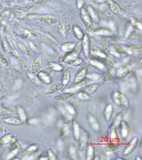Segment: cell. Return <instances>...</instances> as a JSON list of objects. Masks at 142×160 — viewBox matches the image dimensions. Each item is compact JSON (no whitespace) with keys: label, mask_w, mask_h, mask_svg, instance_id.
<instances>
[{"label":"cell","mask_w":142,"mask_h":160,"mask_svg":"<svg viewBox=\"0 0 142 160\" xmlns=\"http://www.w3.org/2000/svg\"><path fill=\"white\" fill-rule=\"evenodd\" d=\"M112 99L115 104L121 105L126 108L129 107V100L127 96L119 91H115L112 94Z\"/></svg>","instance_id":"1"},{"label":"cell","mask_w":142,"mask_h":160,"mask_svg":"<svg viewBox=\"0 0 142 160\" xmlns=\"http://www.w3.org/2000/svg\"><path fill=\"white\" fill-rule=\"evenodd\" d=\"M81 16L83 23L90 32H93L95 31V26L93 23L92 19L91 18L88 12L85 9H81Z\"/></svg>","instance_id":"2"},{"label":"cell","mask_w":142,"mask_h":160,"mask_svg":"<svg viewBox=\"0 0 142 160\" xmlns=\"http://www.w3.org/2000/svg\"><path fill=\"white\" fill-rule=\"evenodd\" d=\"M87 118L90 127L92 129L94 132L98 133L101 131V126H100L99 122L95 116L91 113H88L87 114Z\"/></svg>","instance_id":"3"},{"label":"cell","mask_w":142,"mask_h":160,"mask_svg":"<svg viewBox=\"0 0 142 160\" xmlns=\"http://www.w3.org/2000/svg\"><path fill=\"white\" fill-rule=\"evenodd\" d=\"M64 85L62 82H56L51 85H49L45 91L44 94L46 95H53L56 92H59L61 91L62 88L64 87Z\"/></svg>","instance_id":"4"},{"label":"cell","mask_w":142,"mask_h":160,"mask_svg":"<svg viewBox=\"0 0 142 160\" xmlns=\"http://www.w3.org/2000/svg\"><path fill=\"white\" fill-rule=\"evenodd\" d=\"M74 92L71 91L64 92L60 94H58L54 96V99L57 102H65L72 99L74 96Z\"/></svg>","instance_id":"5"},{"label":"cell","mask_w":142,"mask_h":160,"mask_svg":"<svg viewBox=\"0 0 142 160\" xmlns=\"http://www.w3.org/2000/svg\"><path fill=\"white\" fill-rule=\"evenodd\" d=\"M89 68V65L87 63H85L82 64L80 67L79 68L78 70L76 75H75V79L74 80H77L81 79L83 78L86 77V75L88 73Z\"/></svg>","instance_id":"6"},{"label":"cell","mask_w":142,"mask_h":160,"mask_svg":"<svg viewBox=\"0 0 142 160\" xmlns=\"http://www.w3.org/2000/svg\"><path fill=\"white\" fill-rule=\"evenodd\" d=\"M138 137H135L131 139V140L129 141V144L125 147L124 151H123V155H128L131 154L133 150H134L136 146L138 144Z\"/></svg>","instance_id":"7"},{"label":"cell","mask_w":142,"mask_h":160,"mask_svg":"<svg viewBox=\"0 0 142 160\" xmlns=\"http://www.w3.org/2000/svg\"><path fill=\"white\" fill-rule=\"evenodd\" d=\"M130 71H131V68L129 65H123L118 70L117 73H116L115 79L121 80V79H124L129 75Z\"/></svg>","instance_id":"8"},{"label":"cell","mask_w":142,"mask_h":160,"mask_svg":"<svg viewBox=\"0 0 142 160\" xmlns=\"http://www.w3.org/2000/svg\"><path fill=\"white\" fill-rule=\"evenodd\" d=\"M82 44V49H83V53L86 57L87 59H89L90 58V40L88 37L87 35H84L81 41Z\"/></svg>","instance_id":"9"},{"label":"cell","mask_w":142,"mask_h":160,"mask_svg":"<svg viewBox=\"0 0 142 160\" xmlns=\"http://www.w3.org/2000/svg\"><path fill=\"white\" fill-rule=\"evenodd\" d=\"M111 49L116 54H131L132 52L126 46H123L119 45H112L111 46Z\"/></svg>","instance_id":"10"},{"label":"cell","mask_w":142,"mask_h":160,"mask_svg":"<svg viewBox=\"0 0 142 160\" xmlns=\"http://www.w3.org/2000/svg\"><path fill=\"white\" fill-rule=\"evenodd\" d=\"M43 64L42 58L40 56H37L33 62L31 66V73L33 74H36L39 72L41 66Z\"/></svg>","instance_id":"11"},{"label":"cell","mask_w":142,"mask_h":160,"mask_svg":"<svg viewBox=\"0 0 142 160\" xmlns=\"http://www.w3.org/2000/svg\"><path fill=\"white\" fill-rule=\"evenodd\" d=\"M99 84L98 83H91V84H88V85H87L83 87L81 91H83L86 93H87L88 95H91L94 94L95 92H96L98 90L99 88Z\"/></svg>","instance_id":"12"},{"label":"cell","mask_w":142,"mask_h":160,"mask_svg":"<svg viewBox=\"0 0 142 160\" xmlns=\"http://www.w3.org/2000/svg\"><path fill=\"white\" fill-rule=\"evenodd\" d=\"M70 119L69 117H66V118L63 121L62 126L60 129V137H64L67 134L69 130V126H70Z\"/></svg>","instance_id":"13"},{"label":"cell","mask_w":142,"mask_h":160,"mask_svg":"<svg viewBox=\"0 0 142 160\" xmlns=\"http://www.w3.org/2000/svg\"><path fill=\"white\" fill-rule=\"evenodd\" d=\"M118 127H120L121 135L123 138H126L129 133V126L125 121H121Z\"/></svg>","instance_id":"14"},{"label":"cell","mask_w":142,"mask_h":160,"mask_svg":"<svg viewBox=\"0 0 142 160\" xmlns=\"http://www.w3.org/2000/svg\"><path fill=\"white\" fill-rule=\"evenodd\" d=\"M72 130L74 139L76 141H79L81 134V127L78 122L76 120H74L72 122Z\"/></svg>","instance_id":"15"},{"label":"cell","mask_w":142,"mask_h":160,"mask_svg":"<svg viewBox=\"0 0 142 160\" xmlns=\"http://www.w3.org/2000/svg\"><path fill=\"white\" fill-rule=\"evenodd\" d=\"M113 112V107L112 104H108L104 110V117L107 122H109L112 118Z\"/></svg>","instance_id":"16"},{"label":"cell","mask_w":142,"mask_h":160,"mask_svg":"<svg viewBox=\"0 0 142 160\" xmlns=\"http://www.w3.org/2000/svg\"><path fill=\"white\" fill-rule=\"evenodd\" d=\"M88 141V135L86 131L82 129L81 130V134H80V137H79V147L81 150H83L86 146L87 142Z\"/></svg>","instance_id":"17"},{"label":"cell","mask_w":142,"mask_h":160,"mask_svg":"<svg viewBox=\"0 0 142 160\" xmlns=\"http://www.w3.org/2000/svg\"><path fill=\"white\" fill-rule=\"evenodd\" d=\"M38 78L39 79L45 83L49 84L51 82V75L48 74L45 72L41 70V71H39L38 73Z\"/></svg>","instance_id":"18"},{"label":"cell","mask_w":142,"mask_h":160,"mask_svg":"<svg viewBox=\"0 0 142 160\" xmlns=\"http://www.w3.org/2000/svg\"><path fill=\"white\" fill-rule=\"evenodd\" d=\"M71 71L69 69H66L65 70L62 75V81L61 82L62 83L63 85L64 86L67 85L70 82L71 80Z\"/></svg>","instance_id":"19"},{"label":"cell","mask_w":142,"mask_h":160,"mask_svg":"<svg viewBox=\"0 0 142 160\" xmlns=\"http://www.w3.org/2000/svg\"><path fill=\"white\" fill-rule=\"evenodd\" d=\"M116 70L113 68L109 70H108L107 71H106L103 76V80L104 82H107L111 80L114 77L116 74Z\"/></svg>","instance_id":"20"},{"label":"cell","mask_w":142,"mask_h":160,"mask_svg":"<svg viewBox=\"0 0 142 160\" xmlns=\"http://www.w3.org/2000/svg\"><path fill=\"white\" fill-rule=\"evenodd\" d=\"M57 29L62 37L65 38L66 37V36H67V33H68L67 28H66L65 24L63 22L60 21L58 23Z\"/></svg>","instance_id":"21"},{"label":"cell","mask_w":142,"mask_h":160,"mask_svg":"<svg viewBox=\"0 0 142 160\" xmlns=\"http://www.w3.org/2000/svg\"><path fill=\"white\" fill-rule=\"evenodd\" d=\"M40 20L49 25H53L57 23V20L51 16H41L40 18Z\"/></svg>","instance_id":"22"},{"label":"cell","mask_w":142,"mask_h":160,"mask_svg":"<svg viewBox=\"0 0 142 160\" xmlns=\"http://www.w3.org/2000/svg\"><path fill=\"white\" fill-rule=\"evenodd\" d=\"M3 121L8 124L10 125H21L23 123V121L20 119L17 118V117H7V118H5L3 119Z\"/></svg>","instance_id":"23"},{"label":"cell","mask_w":142,"mask_h":160,"mask_svg":"<svg viewBox=\"0 0 142 160\" xmlns=\"http://www.w3.org/2000/svg\"><path fill=\"white\" fill-rule=\"evenodd\" d=\"M109 4H110V7H111V11L114 14L118 15L122 14V10L117 3H116L115 2L111 0V1H109Z\"/></svg>","instance_id":"24"},{"label":"cell","mask_w":142,"mask_h":160,"mask_svg":"<svg viewBox=\"0 0 142 160\" xmlns=\"http://www.w3.org/2000/svg\"><path fill=\"white\" fill-rule=\"evenodd\" d=\"M89 61H90V63L91 65H92L93 66H94L95 68L103 70L105 68L104 65L101 62H99V60H96V58H89Z\"/></svg>","instance_id":"25"},{"label":"cell","mask_w":142,"mask_h":160,"mask_svg":"<svg viewBox=\"0 0 142 160\" xmlns=\"http://www.w3.org/2000/svg\"><path fill=\"white\" fill-rule=\"evenodd\" d=\"M48 66L51 68L53 71H61L63 70L64 68L63 66L59 63H56L55 62H49L48 63Z\"/></svg>","instance_id":"26"},{"label":"cell","mask_w":142,"mask_h":160,"mask_svg":"<svg viewBox=\"0 0 142 160\" xmlns=\"http://www.w3.org/2000/svg\"><path fill=\"white\" fill-rule=\"evenodd\" d=\"M95 158V149L91 145H89L86 150V159L92 160Z\"/></svg>","instance_id":"27"},{"label":"cell","mask_w":142,"mask_h":160,"mask_svg":"<svg viewBox=\"0 0 142 160\" xmlns=\"http://www.w3.org/2000/svg\"><path fill=\"white\" fill-rule=\"evenodd\" d=\"M90 79L88 78H83L81 79L77 80H74V82L73 83V85L74 86H77V87H80V86H83L85 85H87V84L90 82Z\"/></svg>","instance_id":"28"},{"label":"cell","mask_w":142,"mask_h":160,"mask_svg":"<svg viewBox=\"0 0 142 160\" xmlns=\"http://www.w3.org/2000/svg\"><path fill=\"white\" fill-rule=\"evenodd\" d=\"M75 43H73V42H67V43H64L61 47V49L63 50L64 52H69L72 50L75 46Z\"/></svg>","instance_id":"29"},{"label":"cell","mask_w":142,"mask_h":160,"mask_svg":"<svg viewBox=\"0 0 142 160\" xmlns=\"http://www.w3.org/2000/svg\"><path fill=\"white\" fill-rule=\"evenodd\" d=\"M76 97L78 99L81 101H88L91 100L90 96L81 90V91H79L78 92H77Z\"/></svg>","instance_id":"30"},{"label":"cell","mask_w":142,"mask_h":160,"mask_svg":"<svg viewBox=\"0 0 142 160\" xmlns=\"http://www.w3.org/2000/svg\"><path fill=\"white\" fill-rule=\"evenodd\" d=\"M73 31H74V36L76 37L78 39L82 40L83 37V33L82 32V31L81 30V28H79L78 26H75L73 28Z\"/></svg>","instance_id":"31"},{"label":"cell","mask_w":142,"mask_h":160,"mask_svg":"<svg viewBox=\"0 0 142 160\" xmlns=\"http://www.w3.org/2000/svg\"><path fill=\"white\" fill-rule=\"evenodd\" d=\"M110 138H111V141L113 143H118L119 141V138L118 136V133L116 132L115 128H113L111 131V134H110Z\"/></svg>","instance_id":"32"},{"label":"cell","mask_w":142,"mask_h":160,"mask_svg":"<svg viewBox=\"0 0 142 160\" xmlns=\"http://www.w3.org/2000/svg\"><path fill=\"white\" fill-rule=\"evenodd\" d=\"M99 48H100V49H101L102 51L104 53H105L106 54L110 55L112 54L111 49L109 48V47L107 46V45L103 43V42H101V43H99Z\"/></svg>","instance_id":"33"},{"label":"cell","mask_w":142,"mask_h":160,"mask_svg":"<svg viewBox=\"0 0 142 160\" xmlns=\"http://www.w3.org/2000/svg\"><path fill=\"white\" fill-rule=\"evenodd\" d=\"M123 146V144H118V143H113V144L108 146L107 149L110 151V152H113V151H115L116 150L121 149Z\"/></svg>","instance_id":"34"},{"label":"cell","mask_w":142,"mask_h":160,"mask_svg":"<svg viewBox=\"0 0 142 160\" xmlns=\"http://www.w3.org/2000/svg\"><path fill=\"white\" fill-rule=\"evenodd\" d=\"M69 155L71 159H78V152L76 149L71 146L69 148Z\"/></svg>","instance_id":"35"},{"label":"cell","mask_w":142,"mask_h":160,"mask_svg":"<svg viewBox=\"0 0 142 160\" xmlns=\"http://www.w3.org/2000/svg\"><path fill=\"white\" fill-rule=\"evenodd\" d=\"M93 52L95 53V54L96 55H98V57L103 58V59L107 57L106 55V54L104 53L102 51L101 49H100L99 48H98V46H93Z\"/></svg>","instance_id":"36"},{"label":"cell","mask_w":142,"mask_h":160,"mask_svg":"<svg viewBox=\"0 0 142 160\" xmlns=\"http://www.w3.org/2000/svg\"><path fill=\"white\" fill-rule=\"evenodd\" d=\"M131 23L132 24V26H134L138 29L141 30V23L139 20L133 17L131 18Z\"/></svg>","instance_id":"37"},{"label":"cell","mask_w":142,"mask_h":160,"mask_svg":"<svg viewBox=\"0 0 142 160\" xmlns=\"http://www.w3.org/2000/svg\"><path fill=\"white\" fill-rule=\"evenodd\" d=\"M19 48L21 49V51L25 54L28 56H32V53L31 50L29 49V48L26 46L24 45L23 43H20L19 44Z\"/></svg>","instance_id":"38"},{"label":"cell","mask_w":142,"mask_h":160,"mask_svg":"<svg viewBox=\"0 0 142 160\" xmlns=\"http://www.w3.org/2000/svg\"><path fill=\"white\" fill-rule=\"evenodd\" d=\"M65 108L67 112L71 115H76V110L75 107L71 104H66L65 105Z\"/></svg>","instance_id":"39"},{"label":"cell","mask_w":142,"mask_h":160,"mask_svg":"<svg viewBox=\"0 0 142 160\" xmlns=\"http://www.w3.org/2000/svg\"><path fill=\"white\" fill-rule=\"evenodd\" d=\"M67 62H68L69 65H70V66H78L79 65H81L83 63V60H82V58L77 57L76 58H74V59L71 60Z\"/></svg>","instance_id":"40"},{"label":"cell","mask_w":142,"mask_h":160,"mask_svg":"<svg viewBox=\"0 0 142 160\" xmlns=\"http://www.w3.org/2000/svg\"><path fill=\"white\" fill-rule=\"evenodd\" d=\"M93 32L96 35H103V36H110L112 34L111 31L107 29H99Z\"/></svg>","instance_id":"41"},{"label":"cell","mask_w":142,"mask_h":160,"mask_svg":"<svg viewBox=\"0 0 142 160\" xmlns=\"http://www.w3.org/2000/svg\"><path fill=\"white\" fill-rule=\"evenodd\" d=\"M121 121H122V114L121 113H120L115 117V118L113 121V128L118 127Z\"/></svg>","instance_id":"42"},{"label":"cell","mask_w":142,"mask_h":160,"mask_svg":"<svg viewBox=\"0 0 142 160\" xmlns=\"http://www.w3.org/2000/svg\"><path fill=\"white\" fill-rule=\"evenodd\" d=\"M141 44H137V45H132L130 46L129 48V49L131 50V51L133 52H141Z\"/></svg>","instance_id":"43"},{"label":"cell","mask_w":142,"mask_h":160,"mask_svg":"<svg viewBox=\"0 0 142 160\" xmlns=\"http://www.w3.org/2000/svg\"><path fill=\"white\" fill-rule=\"evenodd\" d=\"M12 138V137L11 134H7V135L3 137V138H1V139L0 140V144H7V143L9 142L11 139Z\"/></svg>","instance_id":"44"},{"label":"cell","mask_w":142,"mask_h":160,"mask_svg":"<svg viewBox=\"0 0 142 160\" xmlns=\"http://www.w3.org/2000/svg\"><path fill=\"white\" fill-rule=\"evenodd\" d=\"M104 61L106 64H107L108 66H109L111 67H112V68H114L116 65V63L111 58H108V57H106L104 58Z\"/></svg>","instance_id":"45"},{"label":"cell","mask_w":142,"mask_h":160,"mask_svg":"<svg viewBox=\"0 0 142 160\" xmlns=\"http://www.w3.org/2000/svg\"><path fill=\"white\" fill-rule=\"evenodd\" d=\"M88 12L91 19H93L95 22H98V16L95 14L94 11L92 9V8H91V7H88Z\"/></svg>","instance_id":"46"},{"label":"cell","mask_w":142,"mask_h":160,"mask_svg":"<svg viewBox=\"0 0 142 160\" xmlns=\"http://www.w3.org/2000/svg\"><path fill=\"white\" fill-rule=\"evenodd\" d=\"M37 149H38L37 145H36V144L32 145V146L28 147L25 151H26V153L28 154H33L34 152H35V151L37 150Z\"/></svg>","instance_id":"47"},{"label":"cell","mask_w":142,"mask_h":160,"mask_svg":"<svg viewBox=\"0 0 142 160\" xmlns=\"http://www.w3.org/2000/svg\"><path fill=\"white\" fill-rule=\"evenodd\" d=\"M19 116L20 117V119L22 121H24L26 119V116L24 112L23 111V109L21 108H19Z\"/></svg>","instance_id":"48"},{"label":"cell","mask_w":142,"mask_h":160,"mask_svg":"<svg viewBox=\"0 0 142 160\" xmlns=\"http://www.w3.org/2000/svg\"><path fill=\"white\" fill-rule=\"evenodd\" d=\"M48 159H51V160H56L57 159V157H56V155L54 154V153H53V151L51 150H49L48 152Z\"/></svg>","instance_id":"49"},{"label":"cell","mask_w":142,"mask_h":160,"mask_svg":"<svg viewBox=\"0 0 142 160\" xmlns=\"http://www.w3.org/2000/svg\"><path fill=\"white\" fill-rule=\"evenodd\" d=\"M88 78H89L90 80H98L99 78V75L96 74H91L90 75H88V76L87 77Z\"/></svg>","instance_id":"50"},{"label":"cell","mask_w":142,"mask_h":160,"mask_svg":"<svg viewBox=\"0 0 142 160\" xmlns=\"http://www.w3.org/2000/svg\"><path fill=\"white\" fill-rule=\"evenodd\" d=\"M42 71H44V72H45L46 73H47L48 74L50 75H51V74L53 72V71L51 68H50L48 66L47 67H46V68H45L44 70H42Z\"/></svg>","instance_id":"51"},{"label":"cell","mask_w":142,"mask_h":160,"mask_svg":"<svg viewBox=\"0 0 142 160\" xmlns=\"http://www.w3.org/2000/svg\"><path fill=\"white\" fill-rule=\"evenodd\" d=\"M29 45H30V46H31V48L34 49V50H38V48H37V46L36 45V44H35V43H33L32 41H29Z\"/></svg>","instance_id":"52"},{"label":"cell","mask_w":142,"mask_h":160,"mask_svg":"<svg viewBox=\"0 0 142 160\" xmlns=\"http://www.w3.org/2000/svg\"><path fill=\"white\" fill-rule=\"evenodd\" d=\"M127 30H128V31H127V32L126 33V37H128L129 36L131 32V31H132V30H133L132 26H131H131H129L128 27V29H127Z\"/></svg>","instance_id":"53"},{"label":"cell","mask_w":142,"mask_h":160,"mask_svg":"<svg viewBox=\"0 0 142 160\" xmlns=\"http://www.w3.org/2000/svg\"><path fill=\"white\" fill-rule=\"evenodd\" d=\"M4 130V129L3 127V123L1 122V121H0V133H3Z\"/></svg>","instance_id":"54"},{"label":"cell","mask_w":142,"mask_h":160,"mask_svg":"<svg viewBox=\"0 0 142 160\" xmlns=\"http://www.w3.org/2000/svg\"><path fill=\"white\" fill-rule=\"evenodd\" d=\"M28 1L30 2H32V3H38V2L41 1L42 0H28Z\"/></svg>","instance_id":"55"},{"label":"cell","mask_w":142,"mask_h":160,"mask_svg":"<svg viewBox=\"0 0 142 160\" xmlns=\"http://www.w3.org/2000/svg\"><path fill=\"white\" fill-rule=\"evenodd\" d=\"M95 1L98 3H104V2H106L107 0H95Z\"/></svg>","instance_id":"56"},{"label":"cell","mask_w":142,"mask_h":160,"mask_svg":"<svg viewBox=\"0 0 142 160\" xmlns=\"http://www.w3.org/2000/svg\"><path fill=\"white\" fill-rule=\"evenodd\" d=\"M136 159V160H141V158L139 156H137Z\"/></svg>","instance_id":"57"},{"label":"cell","mask_w":142,"mask_h":160,"mask_svg":"<svg viewBox=\"0 0 142 160\" xmlns=\"http://www.w3.org/2000/svg\"><path fill=\"white\" fill-rule=\"evenodd\" d=\"M0 110H1V107H0Z\"/></svg>","instance_id":"58"}]
</instances>
